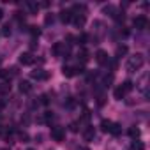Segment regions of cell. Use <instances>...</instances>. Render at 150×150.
<instances>
[{
    "mask_svg": "<svg viewBox=\"0 0 150 150\" xmlns=\"http://www.w3.org/2000/svg\"><path fill=\"white\" fill-rule=\"evenodd\" d=\"M18 138H20V141H23V143H28V139H30V136H28L25 131H20V132H18Z\"/></svg>",
    "mask_w": 150,
    "mask_h": 150,
    "instance_id": "e0dca14e",
    "label": "cell"
},
{
    "mask_svg": "<svg viewBox=\"0 0 150 150\" xmlns=\"http://www.w3.org/2000/svg\"><path fill=\"white\" fill-rule=\"evenodd\" d=\"M120 132H122V129H120V125L113 122V127H111V132H110V134H113V136H118Z\"/></svg>",
    "mask_w": 150,
    "mask_h": 150,
    "instance_id": "ac0fdd59",
    "label": "cell"
},
{
    "mask_svg": "<svg viewBox=\"0 0 150 150\" xmlns=\"http://www.w3.org/2000/svg\"><path fill=\"white\" fill-rule=\"evenodd\" d=\"M78 58H80L81 62H87V60H88V51H87V50H80Z\"/></svg>",
    "mask_w": 150,
    "mask_h": 150,
    "instance_id": "2e32d148",
    "label": "cell"
},
{
    "mask_svg": "<svg viewBox=\"0 0 150 150\" xmlns=\"http://www.w3.org/2000/svg\"><path fill=\"white\" fill-rule=\"evenodd\" d=\"M30 76H32V80H37V81H44V80H48V76H50V74H48L44 69H34V71L30 72Z\"/></svg>",
    "mask_w": 150,
    "mask_h": 150,
    "instance_id": "277c9868",
    "label": "cell"
},
{
    "mask_svg": "<svg viewBox=\"0 0 150 150\" xmlns=\"http://www.w3.org/2000/svg\"><path fill=\"white\" fill-rule=\"evenodd\" d=\"M60 20H62V23H71V20H72V13H71V9H64V11H60Z\"/></svg>",
    "mask_w": 150,
    "mask_h": 150,
    "instance_id": "30bf717a",
    "label": "cell"
},
{
    "mask_svg": "<svg viewBox=\"0 0 150 150\" xmlns=\"http://www.w3.org/2000/svg\"><path fill=\"white\" fill-rule=\"evenodd\" d=\"M125 53H127V46H125V44H122V46L117 48V57H122V55H125Z\"/></svg>",
    "mask_w": 150,
    "mask_h": 150,
    "instance_id": "d6986e66",
    "label": "cell"
},
{
    "mask_svg": "<svg viewBox=\"0 0 150 150\" xmlns=\"http://www.w3.org/2000/svg\"><path fill=\"white\" fill-rule=\"evenodd\" d=\"M27 6H28V9H30L32 13H37V11H39V6L34 4V2H27Z\"/></svg>",
    "mask_w": 150,
    "mask_h": 150,
    "instance_id": "44dd1931",
    "label": "cell"
},
{
    "mask_svg": "<svg viewBox=\"0 0 150 150\" xmlns=\"http://www.w3.org/2000/svg\"><path fill=\"white\" fill-rule=\"evenodd\" d=\"M143 64H145V57H143L141 53H136V55L129 57V60H127V64H125V69H127L129 72H134V71H139V69L143 67Z\"/></svg>",
    "mask_w": 150,
    "mask_h": 150,
    "instance_id": "6da1fadb",
    "label": "cell"
},
{
    "mask_svg": "<svg viewBox=\"0 0 150 150\" xmlns=\"http://www.w3.org/2000/svg\"><path fill=\"white\" fill-rule=\"evenodd\" d=\"M87 41H88V35H87V34H81V35L78 37V44H87Z\"/></svg>",
    "mask_w": 150,
    "mask_h": 150,
    "instance_id": "7402d4cb",
    "label": "cell"
},
{
    "mask_svg": "<svg viewBox=\"0 0 150 150\" xmlns=\"http://www.w3.org/2000/svg\"><path fill=\"white\" fill-rule=\"evenodd\" d=\"M51 138L55 139V141H64V138H65V131H64V127H53L51 129Z\"/></svg>",
    "mask_w": 150,
    "mask_h": 150,
    "instance_id": "5b68a950",
    "label": "cell"
},
{
    "mask_svg": "<svg viewBox=\"0 0 150 150\" xmlns=\"http://www.w3.org/2000/svg\"><path fill=\"white\" fill-rule=\"evenodd\" d=\"M20 92L21 94H30L32 92V83L30 81H20Z\"/></svg>",
    "mask_w": 150,
    "mask_h": 150,
    "instance_id": "8fae6325",
    "label": "cell"
},
{
    "mask_svg": "<svg viewBox=\"0 0 150 150\" xmlns=\"http://www.w3.org/2000/svg\"><path fill=\"white\" fill-rule=\"evenodd\" d=\"M129 150H145V145H143L141 141H136V139H134L132 145L129 146Z\"/></svg>",
    "mask_w": 150,
    "mask_h": 150,
    "instance_id": "4fadbf2b",
    "label": "cell"
},
{
    "mask_svg": "<svg viewBox=\"0 0 150 150\" xmlns=\"http://www.w3.org/2000/svg\"><path fill=\"white\" fill-rule=\"evenodd\" d=\"M4 20V9H0V21Z\"/></svg>",
    "mask_w": 150,
    "mask_h": 150,
    "instance_id": "83f0119b",
    "label": "cell"
},
{
    "mask_svg": "<svg viewBox=\"0 0 150 150\" xmlns=\"http://www.w3.org/2000/svg\"><path fill=\"white\" fill-rule=\"evenodd\" d=\"M27 150H34V148H27Z\"/></svg>",
    "mask_w": 150,
    "mask_h": 150,
    "instance_id": "f546056e",
    "label": "cell"
},
{
    "mask_svg": "<svg viewBox=\"0 0 150 150\" xmlns=\"http://www.w3.org/2000/svg\"><path fill=\"white\" fill-rule=\"evenodd\" d=\"M76 150H90V148H88V146H78Z\"/></svg>",
    "mask_w": 150,
    "mask_h": 150,
    "instance_id": "f1b7e54d",
    "label": "cell"
},
{
    "mask_svg": "<svg viewBox=\"0 0 150 150\" xmlns=\"http://www.w3.org/2000/svg\"><path fill=\"white\" fill-rule=\"evenodd\" d=\"M51 120H53V115H51L50 111H46V113H44V118H41V122H44V124H50Z\"/></svg>",
    "mask_w": 150,
    "mask_h": 150,
    "instance_id": "ffe728a7",
    "label": "cell"
},
{
    "mask_svg": "<svg viewBox=\"0 0 150 150\" xmlns=\"http://www.w3.org/2000/svg\"><path fill=\"white\" fill-rule=\"evenodd\" d=\"M132 25H134V28H138V30H145L146 27H148V20H146V16H136L134 18V21H132Z\"/></svg>",
    "mask_w": 150,
    "mask_h": 150,
    "instance_id": "3957f363",
    "label": "cell"
},
{
    "mask_svg": "<svg viewBox=\"0 0 150 150\" xmlns=\"http://www.w3.org/2000/svg\"><path fill=\"white\" fill-rule=\"evenodd\" d=\"M76 125H78V124H71V131H72V132H76V131H78Z\"/></svg>",
    "mask_w": 150,
    "mask_h": 150,
    "instance_id": "484cf974",
    "label": "cell"
},
{
    "mask_svg": "<svg viewBox=\"0 0 150 150\" xmlns=\"http://www.w3.org/2000/svg\"><path fill=\"white\" fill-rule=\"evenodd\" d=\"M131 90H132V83H131V81H124L120 87H117V88H115L113 96H115V99L122 101V99L125 97V94H127V92H131Z\"/></svg>",
    "mask_w": 150,
    "mask_h": 150,
    "instance_id": "7a4b0ae2",
    "label": "cell"
},
{
    "mask_svg": "<svg viewBox=\"0 0 150 150\" xmlns=\"http://www.w3.org/2000/svg\"><path fill=\"white\" fill-rule=\"evenodd\" d=\"M46 23H53V16H46Z\"/></svg>",
    "mask_w": 150,
    "mask_h": 150,
    "instance_id": "4316f807",
    "label": "cell"
},
{
    "mask_svg": "<svg viewBox=\"0 0 150 150\" xmlns=\"http://www.w3.org/2000/svg\"><path fill=\"white\" fill-rule=\"evenodd\" d=\"M83 138H85V141H94V138H96V129H94L92 125H88V127L83 131Z\"/></svg>",
    "mask_w": 150,
    "mask_h": 150,
    "instance_id": "9c48e42d",
    "label": "cell"
},
{
    "mask_svg": "<svg viewBox=\"0 0 150 150\" xmlns=\"http://www.w3.org/2000/svg\"><path fill=\"white\" fill-rule=\"evenodd\" d=\"M111 127H113V122H111V120H103V122H101V129H103L104 132H111Z\"/></svg>",
    "mask_w": 150,
    "mask_h": 150,
    "instance_id": "7c38bea8",
    "label": "cell"
},
{
    "mask_svg": "<svg viewBox=\"0 0 150 150\" xmlns=\"http://www.w3.org/2000/svg\"><path fill=\"white\" fill-rule=\"evenodd\" d=\"M129 136H131L132 139H136V138H139V129H138L136 125H134V127H131V129H129Z\"/></svg>",
    "mask_w": 150,
    "mask_h": 150,
    "instance_id": "5bb4252c",
    "label": "cell"
},
{
    "mask_svg": "<svg viewBox=\"0 0 150 150\" xmlns=\"http://www.w3.org/2000/svg\"><path fill=\"white\" fill-rule=\"evenodd\" d=\"M4 150H9V148H4Z\"/></svg>",
    "mask_w": 150,
    "mask_h": 150,
    "instance_id": "4dcf8cb0",
    "label": "cell"
},
{
    "mask_svg": "<svg viewBox=\"0 0 150 150\" xmlns=\"http://www.w3.org/2000/svg\"><path fill=\"white\" fill-rule=\"evenodd\" d=\"M20 64H21V65H32V64H34L32 53H21V55H20Z\"/></svg>",
    "mask_w": 150,
    "mask_h": 150,
    "instance_id": "ba28073f",
    "label": "cell"
},
{
    "mask_svg": "<svg viewBox=\"0 0 150 150\" xmlns=\"http://www.w3.org/2000/svg\"><path fill=\"white\" fill-rule=\"evenodd\" d=\"M2 34H4V35H11V27H9V25H6V27H4V30H2Z\"/></svg>",
    "mask_w": 150,
    "mask_h": 150,
    "instance_id": "cb8c5ba5",
    "label": "cell"
},
{
    "mask_svg": "<svg viewBox=\"0 0 150 150\" xmlns=\"http://www.w3.org/2000/svg\"><path fill=\"white\" fill-rule=\"evenodd\" d=\"M96 60H97V64H101V65L110 64V57H108V53H106L104 50H99V51L96 53Z\"/></svg>",
    "mask_w": 150,
    "mask_h": 150,
    "instance_id": "52a82bcc",
    "label": "cell"
},
{
    "mask_svg": "<svg viewBox=\"0 0 150 150\" xmlns=\"http://www.w3.org/2000/svg\"><path fill=\"white\" fill-rule=\"evenodd\" d=\"M0 92H2V94H7V92H11V85H9V81L0 83Z\"/></svg>",
    "mask_w": 150,
    "mask_h": 150,
    "instance_id": "9a60e30c",
    "label": "cell"
},
{
    "mask_svg": "<svg viewBox=\"0 0 150 150\" xmlns=\"http://www.w3.org/2000/svg\"><path fill=\"white\" fill-rule=\"evenodd\" d=\"M30 34H32L34 37H39V34H41V30H39L37 27H30Z\"/></svg>",
    "mask_w": 150,
    "mask_h": 150,
    "instance_id": "603a6c76",
    "label": "cell"
},
{
    "mask_svg": "<svg viewBox=\"0 0 150 150\" xmlns=\"http://www.w3.org/2000/svg\"><path fill=\"white\" fill-rule=\"evenodd\" d=\"M41 99H42V104H48V103H50V99H48V96H46V94H44Z\"/></svg>",
    "mask_w": 150,
    "mask_h": 150,
    "instance_id": "d4e9b609",
    "label": "cell"
},
{
    "mask_svg": "<svg viewBox=\"0 0 150 150\" xmlns=\"http://www.w3.org/2000/svg\"><path fill=\"white\" fill-rule=\"evenodd\" d=\"M65 44L64 42H55L53 44V48H51V53L55 55V57H62V55H65Z\"/></svg>",
    "mask_w": 150,
    "mask_h": 150,
    "instance_id": "8992f818",
    "label": "cell"
}]
</instances>
